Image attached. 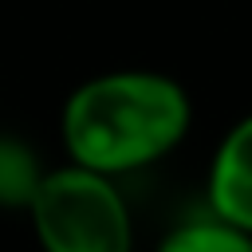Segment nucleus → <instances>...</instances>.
I'll list each match as a JSON object with an SVG mask.
<instances>
[{"mask_svg":"<svg viewBox=\"0 0 252 252\" xmlns=\"http://www.w3.org/2000/svg\"><path fill=\"white\" fill-rule=\"evenodd\" d=\"M193 118V94L173 75L114 67L67 91L59 106V146L67 161L122 181L177 154Z\"/></svg>","mask_w":252,"mask_h":252,"instance_id":"obj_1","label":"nucleus"},{"mask_svg":"<svg viewBox=\"0 0 252 252\" xmlns=\"http://www.w3.org/2000/svg\"><path fill=\"white\" fill-rule=\"evenodd\" d=\"M28 224L39 252H134L138 224L118 177L94 173L75 161L47 165Z\"/></svg>","mask_w":252,"mask_h":252,"instance_id":"obj_2","label":"nucleus"},{"mask_svg":"<svg viewBox=\"0 0 252 252\" xmlns=\"http://www.w3.org/2000/svg\"><path fill=\"white\" fill-rule=\"evenodd\" d=\"M205 209L252 232V110L232 118L205 161Z\"/></svg>","mask_w":252,"mask_h":252,"instance_id":"obj_3","label":"nucleus"},{"mask_svg":"<svg viewBox=\"0 0 252 252\" xmlns=\"http://www.w3.org/2000/svg\"><path fill=\"white\" fill-rule=\"evenodd\" d=\"M154 252H252V232L205 209L197 217L169 224Z\"/></svg>","mask_w":252,"mask_h":252,"instance_id":"obj_4","label":"nucleus"},{"mask_svg":"<svg viewBox=\"0 0 252 252\" xmlns=\"http://www.w3.org/2000/svg\"><path fill=\"white\" fill-rule=\"evenodd\" d=\"M47 165L39 161V150L28 146L16 134H0V209L28 213Z\"/></svg>","mask_w":252,"mask_h":252,"instance_id":"obj_5","label":"nucleus"}]
</instances>
